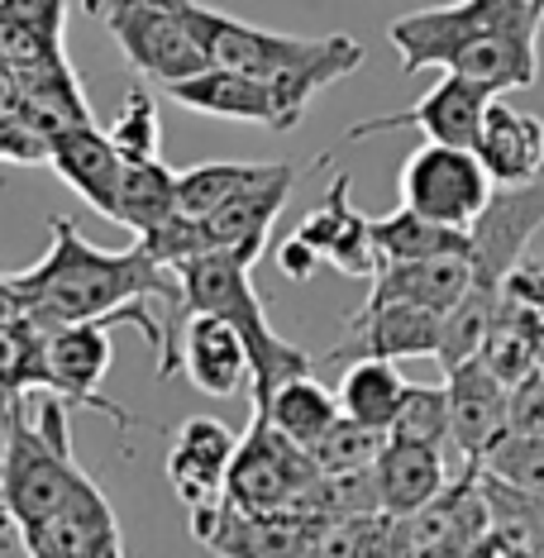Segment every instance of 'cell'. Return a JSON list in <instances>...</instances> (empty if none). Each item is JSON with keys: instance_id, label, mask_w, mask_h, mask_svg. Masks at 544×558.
I'll use <instances>...</instances> for the list:
<instances>
[{"instance_id": "obj_12", "label": "cell", "mask_w": 544, "mask_h": 558, "mask_svg": "<svg viewBox=\"0 0 544 558\" xmlns=\"http://www.w3.org/2000/svg\"><path fill=\"white\" fill-rule=\"evenodd\" d=\"M186 525L215 558H306L315 535V515L306 511L253 515L230 501L210 506V511H192Z\"/></svg>"}, {"instance_id": "obj_19", "label": "cell", "mask_w": 544, "mask_h": 558, "mask_svg": "<svg viewBox=\"0 0 544 558\" xmlns=\"http://www.w3.org/2000/svg\"><path fill=\"white\" fill-rule=\"evenodd\" d=\"M182 373L192 377L196 391L220 397V401H230L244 387H253V363H249V349H244V339H239V329L206 311H192V320L182 329Z\"/></svg>"}, {"instance_id": "obj_24", "label": "cell", "mask_w": 544, "mask_h": 558, "mask_svg": "<svg viewBox=\"0 0 544 558\" xmlns=\"http://www.w3.org/2000/svg\"><path fill=\"white\" fill-rule=\"evenodd\" d=\"M258 415H268V421L282 429L292 444H301V449H315L325 435H330V425L339 421V397L330 387H321L311 373L292 377V383H282L273 391V401L263 405Z\"/></svg>"}, {"instance_id": "obj_1", "label": "cell", "mask_w": 544, "mask_h": 558, "mask_svg": "<svg viewBox=\"0 0 544 558\" xmlns=\"http://www.w3.org/2000/svg\"><path fill=\"white\" fill-rule=\"evenodd\" d=\"M53 244L29 272H15L24 311L48 325H134L158 353V377L182 373V329L192 320L182 272L158 263L144 244L96 248L68 215L48 220Z\"/></svg>"}, {"instance_id": "obj_3", "label": "cell", "mask_w": 544, "mask_h": 558, "mask_svg": "<svg viewBox=\"0 0 544 558\" xmlns=\"http://www.w3.org/2000/svg\"><path fill=\"white\" fill-rule=\"evenodd\" d=\"M172 5L186 29H192V39L206 53L210 68H230V72H249V77L273 82L287 116L297 124L325 86L344 82L349 72L363 68V44L349 39V34L297 39V34H273L234 15H220V10L201 5V0H172Z\"/></svg>"}, {"instance_id": "obj_15", "label": "cell", "mask_w": 544, "mask_h": 558, "mask_svg": "<svg viewBox=\"0 0 544 558\" xmlns=\"http://www.w3.org/2000/svg\"><path fill=\"white\" fill-rule=\"evenodd\" d=\"M168 96L177 106L196 110V116H210V120H244V124H263V130H277V134L297 130V120L287 116L277 86L263 77H249V72L201 68L196 77L172 82Z\"/></svg>"}, {"instance_id": "obj_26", "label": "cell", "mask_w": 544, "mask_h": 558, "mask_svg": "<svg viewBox=\"0 0 544 558\" xmlns=\"http://www.w3.org/2000/svg\"><path fill=\"white\" fill-rule=\"evenodd\" d=\"M339 411L359 425L391 429L397 421V405L407 397V377L397 373V363L387 359H353L344 367V383H339Z\"/></svg>"}, {"instance_id": "obj_10", "label": "cell", "mask_w": 544, "mask_h": 558, "mask_svg": "<svg viewBox=\"0 0 544 558\" xmlns=\"http://www.w3.org/2000/svg\"><path fill=\"white\" fill-rule=\"evenodd\" d=\"M540 225H544V177L530 186H501V192H492L487 210L468 225L473 282L506 291V277L521 268Z\"/></svg>"}, {"instance_id": "obj_17", "label": "cell", "mask_w": 544, "mask_h": 558, "mask_svg": "<svg viewBox=\"0 0 544 558\" xmlns=\"http://www.w3.org/2000/svg\"><path fill=\"white\" fill-rule=\"evenodd\" d=\"M48 168H53L96 215L120 220L124 158L96 120L92 124H68V130H58L53 138H48Z\"/></svg>"}, {"instance_id": "obj_40", "label": "cell", "mask_w": 544, "mask_h": 558, "mask_svg": "<svg viewBox=\"0 0 544 558\" xmlns=\"http://www.w3.org/2000/svg\"><path fill=\"white\" fill-rule=\"evenodd\" d=\"M535 515H540V530H544V501L535 497Z\"/></svg>"}, {"instance_id": "obj_7", "label": "cell", "mask_w": 544, "mask_h": 558, "mask_svg": "<svg viewBox=\"0 0 544 558\" xmlns=\"http://www.w3.org/2000/svg\"><path fill=\"white\" fill-rule=\"evenodd\" d=\"M86 10L110 29V39L138 77L172 86L210 68L172 0H86Z\"/></svg>"}, {"instance_id": "obj_27", "label": "cell", "mask_w": 544, "mask_h": 558, "mask_svg": "<svg viewBox=\"0 0 544 558\" xmlns=\"http://www.w3.org/2000/svg\"><path fill=\"white\" fill-rule=\"evenodd\" d=\"M44 339H48V325L29 311L0 320V405L24 401L29 391H48Z\"/></svg>"}, {"instance_id": "obj_8", "label": "cell", "mask_w": 544, "mask_h": 558, "mask_svg": "<svg viewBox=\"0 0 544 558\" xmlns=\"http://www.w3.org/2000/svg\"><path fill=\"white\" fill-rule=\"evenodd\" d=\"M492 201V177L473 148L421 144L401 162V206L449 230H468Z\"/></svg>"}, {"instance_id": "obj_38", "label": "cell", "mask_w": 544, "mask_h": 558, "mask_svg": "<svg viewBox=\"0 0 544 558\" xmlns=\"http://www.w3.org/2000/svg\"><path fill=\"white\" fill-rule=\"evenodd\" d=\"M20 311H24V296H20L15 277L0 272V320H10V315H20Z\"/></svg>"}, {"instance_id": "obj_13", "label": "cell", "mask_w": 544, "mask_h": 558, "mask_svg": "<svg viewBox=\"0 0 544 558\" xmlns=\"http://www.w3.org/2000/svg\"><path fill=\"white\" fill-rule=\"evenodd\" d=\"M445 315L411 306V301H363L359 315H349L344 339L330 349V363L353 359H435Z\"/></svg>"}, {"instance_id": "obj_23", "label": "cell", "mask_w": 544, "mask_h": 558, "mask_svg": "<svg viewBox=\"0 0 544 558\" xmlns=\"http://www.w3.org/2000/svg\"><path fill=\"white\" fill-rule=\"evenodd\" d=\"M282 168L287 162H201V168H186L177 172V215L201 220V215L220 210L225 201L273 182Z\"/></svg>"}, {"instance_id": "obj_11", "label": "cell", "mask_w": 544, "mask_h": 558, "mask_svg": "<svg viewBox=\"0 0 544 558\" xmlns=\"http://www.w3.org/2000/svg\"><path fill=\"white\" fill-rule=\"evenodd\" d=\"M487 86L468 82V77H454L445 72L430 92L415 100V106L397 110V116H373L363 124H353L344 134V144H359V138H373V134H397V130H421L425 144H449V148H477V134H483V120H487V106H492Z\"/></svg>"}, {"instance_id": "obj_30", "label": "cell", "mask_w": 544, "mask_h": 558, "mask_svg": "<svg viewBox=\"0 0 544 558\" xmlns=\"http://www.w3.org/2000/svg\"><path fill=\"white\" fill-rule=\"evenodd\" d=\"M387 439L430 444V449L449 453V391L407 383V397H401V405H397V421H391Z\"/></svg>"}, {"instance_id": "obj_20", "label": "cell", "mask_w": 544, "mask_h": 558, "mask_svg": "<svg viewBox=\"0 0 544 558\" xmlns=\"http://www.w3.org/2000/svg\"><path fill=\"white\" fill-rule=\"evenodd\" d=\"M473 154L487 168L492 186L540 182L544 177V120L535 110H516V106H506V100H492Z\"/></svg>"}, {"instance_id": "obj_25", "label": "cell", "mask_w": 544, "mask_h": 558, "mask_svg": "<svg viewBox=\"0 0 544 558\" xmlns=\"http://www.w3.org/2000/svg\"><path fill=\"white\" fill-rule=\"evenodd\" d=\"M373 244L383 263H421V258H449V253H468V230H449L407 206L373 220Z\"/></svg>"}, {"instance_id": "obj_37", "label": "cell", "mask_w": 544, "mask_h": 558, "mask_svg": "<svg viewBox=\"0 0 544 558\" xmlns=\"http://www.w3.org/2000/svg\"><path fill=\"white\" fill-rule=\"evenodd\" d=\"M277 268L292 277V282H306V277H311L315 268H321V253H315L301 234H292L282 248H277Z\"/></svg>"}, {"instance_id": "obj_21", "label": "cell", "mask_w": 544, "mask_h": 558, "mask_svg": "<svg viewBox=\"0 0 544 558\" xmlns=\"http://www.w3.org/2000/svg\"><path fill=\"white\" fill-rule=\"evenodd\" d=\"M373 473H377V497H383L387 515H415L421 506H430L449 487L445 449L407 444V439H387V449L377 453Z\"/></svg>"}, {"instance_id": "obj_31", "label": "cell", "mask_w": 544, "mask_h": 558, "mask_svg": "<svg viewBox=\"0 0 544 558\" xmlns=\"http://www.w3.org/2000/svg\"><path fill=\"white\" fill-rule=\"evenodd\" d=\"M110 144L120 148L124 162H148V158H162V124H158V106L148 96V86H134L124 96L120 116L110 120Z\"/></svg>"}, {"instance_id": "obj_33", "label": "cell", "mask_w": 544, "mask_h": 558, "mask_svg": "<svg viewBox=\"0 0 544 558\" xmlns=\"http://www.w3.org/2000/svg\"><path fill=\"white\" fill-rule=\"evenodd\" d=\"M483 473L544 501V435H506L483 459Z\"/></svg>"}, {"instance_id": "obj_6", "label": "cell", "mask_w": 544, "mask_h": 558, "mask_svg": "<svg viewBox=\"0 0 544 558\" xmlns=\"http://www.w3.org/2000/svg\"><path fill=\"white\" fill-rule=\"evenodd\" d=\"M321 468H315L311 449H301L277 429L268 415L253 411L230 463V482H225V501L239 511L268 515V511H301L306 492L315 487Z\"/></svg>"}, {"instance_id": "obj_16", "label": "cell", "mask_w": 544, "mask_h": 558, "mask_svg": "<svg viewBox=\"0 0 544 558\" xmlns=\"http://www.w3.org/2000/svg\"><path fill=\"white\" fill-rule=\"evenodd\" d=\"M239 439L210 415H192L182 429L172 435L168 449V482L182 497L186 515L192 511H210L225 501V482H230V463H234Z\"/></svg>"}, {"instance_id": "obj_22", "label": "cell", "mask_w": 544, "mask_h": 558, "mask_svg": "<svg viewBox=\"0 0 544 558\" xmlns=\"http://www.w3.org/2000/svg\"><path fill=\"white\" fill-rule=\"evenodd\" d=\"M468 287H473V263H468V253H449V258L421 263H383L368 301H411V306L445 315L449 306H459Z\"/></svg>"}, {"instance_id": "obj_39", "label": "cell", "mask_w": 544, "mask_h": 558, "mask_svg": "<svg viewBox=\"0 0 544 558\" xmlns=\"http://www.w3.org/2000/svg\"><path fill=\"white\" fill-rule=\"evenodd\" d=\"M415 558H473V554L459 549V544H439V549H421Z\"/></svg>"}, {"instance_id": "obj_34", "label": "cell", "mask_w": 544, "mask_h": 558, "mask_svg": "<svg viewBox=\"0 0 544 558\" xmlns=\"http://www.w3.org/2000/svg\"><path fill=\"white\" fill-rule=\"evenodd\" d=\"M0 24H20L44 39H68V0H0Z\"/></svg>"}, {"instance_id": "obj_32", "label": "cell", "mask_w": 544, "mask_h": 558, "mask_svg": "<svg viewBox=\"0 0 544 558\" xmlns=\"http://www.w3.org/2000/svg\"><path fill=\"white\" fill-rule=\"evenodd\" d=\"M383 449H387V429H373V425L339 415L330 425V435L311 449V459L321 473H344V468H373Z\"/></svg>"}, {"instance_id": "obj_14", "label": "cell", "mask_w": 544, "mask_h": 558, "mask_svg": "<svg viewBox=\"0 0 544 558\" xmlns=\"http://www.w3.org/2000/svg\"><path fill=\"white\" fill-rule=\"evenodd\" d=\"M449 383V449L463 463H483L497 444L511 435V387L483 359H468L454 373H445Z\"/></svg>"}, {"instance_id": "obj_35", "label": "cell", "mask_w": 544, "mask_h": 558, "mask_svg": "<svg viewBox=\"0 0 544 558\" xmlns=\"http://www.w3.org/2000/svg\"><path fill=\"white\" fill-rule=\"evenodd\" d=\"M511 435H544V367L511 387Z\"/></svg>"}, {"instance_id": "obj_4", "label": "cell", "mask_w": 544, "mask_h": 558, "mask_svg": "<svg viewBox=\"0 0 544 558\" xmlns=\"http://www.w3.org/2000/svg\"><path fill=\"white\" fill-rule=\"evenodd\" d=\"M72 405L62 397L39 401V415H24V401L0 405V535L20 539L24 530L62 515L96 482L72 453Z\"/></svg>"}, {"instance_id": "obj_5", "label": "cell", "mask_w": 544, "mask_h": 558, "mask_svg": "<svg viewBox=\"0 0 544 558\" xmlns=\"http://www.w3.org/2000/svg\"><path fill=\"white\" fill-rule=\"evenodd\" d=\"M177 272H182V287H186V306L230 320L239 329V339H244L249 363H253V387H249L253 411H263L282 383L311 373V353L287 344L268 325V306H263L258 287H253V263L244 253H201V258L182 263Z\"/></svg>"}, {"instance_id": "obj_9", "label": "cell", "mask_w": 544, "mask_h": 558, "mask_svg": "<svg viewBox=\"0 0 544 558\" xmlns=\"http://www.w3.org/2000/svg\"><path fill=\"white\" fill-rule=\"evenodd\" d=\"M110 363H116L110 325H100V320L48 325V339H44L48 391L68 401L72 411H100V415H110V421H120L124 429H134V415L124 411V405H116L110 397H100V383H106Z\"/></svg>"}, {"instance_id": "obj_29", "label": "cell", "mask_w": 544, "mask_h": 558, "mask_svg": "<svg viewBox=\"0 0 544 558\" xmlns=\"http://www.w3.org/2000/svg\"><path fill=\"white\" fill-rule=\"evenodd\" d=\"M301 511L315 520H349V515H373L383 511L377 497V473L373 468H344V473H321L306 492Z\"/></svg>"}, {"instance_id": "obj_2", "label": "cell", "mask_w": 544, "mask_h": 558, "mask_svg": "<svg viewBox=\"0 0 544 558\" xmlns=\"http://www.w3.org/2000/svg\"><path fill=\"white\" fill-rule=\"evenodd\" d=\"M540 20L544 0H454L411 10L387 24L401 72H454L497 92H525L540 82Z\"/></svg>"}, {"instance_id": "obj_28", "label": "cell", "mask_w": 544, "mask_h": 558, "mask_svg": "<svg viewBox=\"0 0 544 558\" xmlns=\"http://www.w3.org/2000/svg\"><path fill=\"white\" fill-rule=\"evenodd\" d=\"M177 215V172L162 158L148 162H124V182H120V220L124 230H134L138 239L162 230Z\"/></svg>"}, {"instance_id": "obj_36", "label": "cell", "mask_w": 544, "mask_h": 558, "mask_svg": "<svg viewBox=\"0 0 544 558\" xmlns=\"http://www.w3.org/2000/svg\"><path fill=\"white\" fill-rule=\"evenodd\" d=\"M506 296H511L516 306L535 311L540 320H544V263H525L521 258V268L506 277Z\"/></svg>"}, {"instance_id": "obj_18", "label": "cell", "mask_w": 544, "mask_h": 558, "mask_svg": "<svg viewBox=\"0 0 544 558\" xmlns=\"http://www.w3.org/2000/svg\"><path fill=\"white\" fill-rule=\"evenodd\" d=\"M297 234L321 253V263H330L344 277H377V268H383L373 244V220L353 210L349 201V172L335 177L325 201L297 225Z\"/></svg>"}]
</instances>
